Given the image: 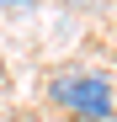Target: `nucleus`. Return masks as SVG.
<instances>
[{
    "label": "nucleus",
    "instance_id": "nucleus-3",
    "mask_svg": "<svg viewBox=\"0 0 117 122\" xmlns=\"http://www.w3.org/2000/svg\"><path fill=\"white\" fill-rule=\"evenodd\" d=\"M0 5H32V0H0Z\"/></svg>",
    "mask_w": 117,
    "mask_h": 122
},
{
    "label": "nucleus",
    "instance_id": "nucleus-2",
    "mask_svg": "<svg viewBox=\"0 0 117 122\" xmlns=\"http://www.w3.org/2000/svg\"><path fill=\"white\" fill-rule=\"evenodd\" d=\"M0 122H27V117H16V112H0Z\"/></svg>",
    "mask_w": 117,
    "mask_h": 122
},
{
    "label": "nucleus",
    "instance_id": "nucleus-1",
    "mask_svg": "<svg viewBox=\"0 0 117 122\" xmlns=\"http://www.w3.org/2000/svg\"><path fill=\"white\" fill-rule=\"evenodd\" d=\"M48 101L58 112H69V122H112L117 117V85L101 69H69L48 80Z\"/></svg>",
    "mask_w": 117,
    "mask_h": 122
}]
</instances>
